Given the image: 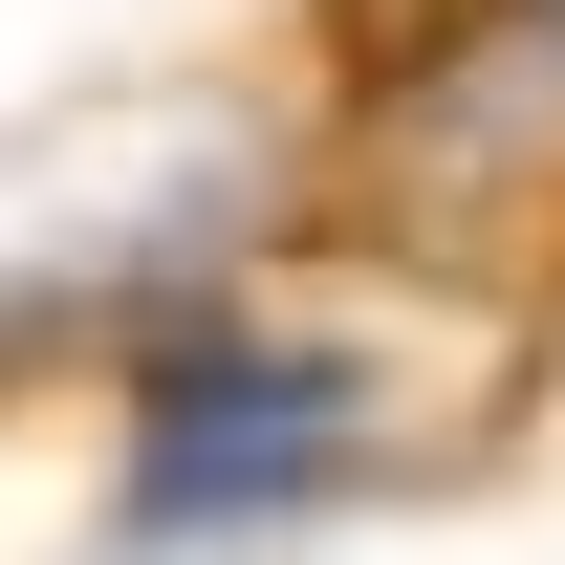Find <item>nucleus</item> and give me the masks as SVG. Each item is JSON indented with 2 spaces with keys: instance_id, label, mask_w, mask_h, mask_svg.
Listing matches in <instances>:
<instances>
[{
  "instance_id": "f257e3e1",
  "label": "nucleus",
  "mask_w": 565,
  "mask_h": 565,
  "mask_svg": "<svg viewBox=\"0 0 565 565\" xmlns=\"http://www.w3.org/2000/svg\"><path fill=\"white\" fill-rule=\"evenodd\" d=\"M349 370L282 349V327H196V349H152L131 392V522H262V500L349 479Z\"/></svg>"
}]
</instances>
